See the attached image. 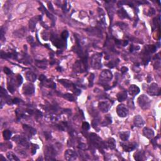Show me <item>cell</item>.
I'll list each match as a JSON object with an SVG mask.
<instances>
[{
    "instance_id": "2e32d148",
    "label": "cell",
    "mask_w": 161,
    "mask_h": 161,
    "mask_svg": "<svg viewBox=\"0 0 161 161\" xmlns=\"http://www.w3.org/2000/svg\"><path fill=\"white\" fill-rule=\"evenodd\" d=\"M52 41L53 44L54 45V46H56V47L59 48V49H61V48H62L63 47H64L65 45V40H64L63 39H57V38H55L54 39H52Z\"/></svg>"
},
{
    "instance_id": "ffe728a7",
    "label": "cell",
    "mask_w": 161,
    "mask_h": 161,
    "mask_svg": "<svg viewBox=\"0 0 161 161\" xmlns=\"http://www.w3.org/2000/svg\"><path fill=\"white\" fill-rule=\"evenodd\" d=\"M40 19V17H34V18H32L31 20H30V22H29V27H30V29H31L32 30H34L35 28V25H36L38 21Z\"/></svg>"
},
{
    "instance_id": "ba28073f",
    "label": "cell",
    "mask_w": 161,
    "mask_h": 161,
    "mask_svg": "<svg viewBox=\"0 0 161 161\" xmlns=\"http://www.w3.org/2000/svg\"><path fill=\"white\" fill-rule=\"evenodd\" d=\"M13 139L18 145L22 146V147L27 148L30 147V143L26 140L23 137H20V136H16Z\"/></svg>"
},
{
    "instance_id": "44dd1931",
    "label": "cell",
    "mask_w": 161,
    "mask_h": 161,
    "mask_svg": "<svg viewBox=\"0 0 161 161\" xmlns=\"http://www.w3.org/2000/svg\"><path fill=\"white\" fill-rule=\"evenodd\" d=\"M59 82L60 83H61L62 84H63L64 86L66 87V88H69V89H71V88H75V86L71 82L69 81L68 80L60 79L59 80Z\"/></svg>"
},
{
    "instance_id": "277c9868",
    "label": "cell",
    "mask_w": 161,
    "mask_h": 161,
    "mask_svg": "<svg viewBox=\"0 0 161 161\" xmlns=\"http://www.w3.org/2000/svg\"><path fill=\"white\" fill-rule=\"evenodd\" d=\"M113 78V74L109 70H104L102 71L101 73L100 74V81L102 83H107V82L110 81Z\"/></svg>"
},
{
    "instance_id": "836d02e7",
    "label": "cell",
    "mask_w": 161,
    "mask_h": 161,
    "mask_svg": "<svg viewBox=\"0 0 161 161\" xmlns=\"http://www.w3.org/2000/svg\"><path fill=\"white\" fill-rule=\"evenodd\" d=\"M68 37H69V33L68 32L66 31V30L64 31L62 33V34H61V38H62L64 40H65V41L67 40Z\"/></svg>"
},
{
    "instance_id": "9a60e30c",
    "label": "cell",
    "mask_w": 161,
    "mask_h": 161,
    "mask_svg": "<svg viewBox=\"0 0 161 161\" xmlns=\"http://www.w3.org/2000/svg\"><path fill=\"white\" fill-rule=\"evenodd\" d=\"M143 135L147 138H152L154 137V131L152 129L149 128H144L143 130Z\"/></svg>"
},
{
    "instance_id": "4dcf8cb0",
    "label": "cell",
    "mask_w": 161,
    "mask_h": 161,
    "mask_svg": "<svg viewBox=\"0 0 161 161\" xmlns=\"http://www.w3.org/2000/svg\"><path fill=\"white\" fill-rule=\"evenodd\" d=\"M47 118L48 120H50L51 121H55L57 120V116L54 115V114H50V115H47Z\"/></svg>"
},
{
    "instance_id": "1f68e13d",
    "label": "cell",
    "mask_w": 161,
    "mask_h": 161,
    "mask_svg": "<svg viewBox=\"0 0 161 161\" xmlns=\"http://www.w3.org/2000/svg\"><path fill=\"white\" fill-rule=\"evenodd\" d=\"M16 78H17V81L18 86H20L22 84V83H23V77H22V76H21V75L18 74L17 76V77H16Z\"/></svg>"
},
{
    "instance_id": "9c48e42d",
    "label": "cell",
    "mask_w": 161,
    "mask_h": 161,
    "mask_svg": "<svg viewBox=\"0 0 161 161\" xmlns=\"http://www.w3.org/2000/svg\"><path fill=\"white\" fill-rule=\"evenodd\" d=\"M125 152H131L133 150L137 147V143L135 142H122L120 143Z\"/></svg>"
},
{
    "instance_id": "7bdbcfd3",
    "label": "cell",
    "mask_w": 161,
    "mask_h": 161,
    "mask_svg": "<svg viewBox=\"0 0 161 161\" xmlns=\"http://www.w3.org/2000/svg\"><path fill=\"white\" fill-rule=\"evenodd\" d=\"M79 148H80L81 149H85L86 148V145L84 143H81V144L79 145Z\"/></svg>"
},
{
    "instance_id": "30bf717a",
    "label": "cell",
    "mask_w": 161,
    "mask_h": 161,
    "mask_svg": "<svg viewBox=\"0 0 161 161\" xmlns=\"http://www.w3.org/2000/svg\"><path fill=\"white\" fill-rule=\"evenodd\" d=\"M23 93L25 95H32L35 93V87L31 83H26L23 87Z\"/></svg>"
},
{
    "instance_id": "d590c367",
    "label": "cell",
    "mask_w": 161,
    "mask_h": 161,
    "mask_svg": "<svg viewBox=\"0 0 161 161\" xmlns=\"http://www.w3.org/2000/svg\"><path fill=\"white\" fill-rule=\"evenodd\" d=\"M33 146H32V155H34L36 153V151L37 148H39V146L37 145L32 144Z\"/></svg>"
},
{
    "instance_id": "7dc6e473",
    "label": "cell",
    "mask_w": 161,
    "mask_h": 161,
    "mask_svg": "<svg viewBox=\"0 0 161 161\" xmlns=\"http://www.w3.org/2000/svg\"><path fill=\"white\" fill-rule=\"evenodd\" d=\"M128 42L127 40H125V41L123 42V46H126L128 44Z\"/></svg>"
},
{
    "instance_id": "83f0119b",
    "label": "cell",
    "mask_w": 161,
    "mask_h": 161,
    "mask_svg": "<svg viewBox=\"0 0 161 161\" xmlns=\"http://www.w3.org/2000/svg\"><path fill=\"white\" fill-rule=\"evenodd\" d=\"M118 13V15L121 18H129L128 15V14L124 9H121L119 10Z\"/></svg>"
},
{
    "instance_id": "74e56055",
    "label": "cell",
    "mask_w": 161,
    "mask_h": 161,
    "mask_svg": "<svg viewBox=\"0 0 161 161\" xmlns=\"http://www.w3.org/2000/svg\"><path fill=\"white\" fill-rule=\"evenodd\" d=\"M3 70H4L5 73L7 75H10L12 73V71L9 68H8V67H4V69Z\"/></svg>"
},
{
    "instance_id": "4316f807",
    "label": "cell",
    "mask_w": 161,
    "mask_h": 161,
    "mask_svg": "<svg viewBox=\"0 0 161 161\" xmlns=\"http://www.w3.org/2000/svg\"><path fill=\"white\" fill-rule=\"evenodd\" d=\"M143 153L141 151L140 152H137L134 154V158L136 160H143Z\"/></svg>"
},
{
    "instance_id": "f546056e",
    "label": "cell",
    "mask_w": 161,
    "mask_h": 161,
    "mask_svg": "<svg viewBox=\"0 0 161 161\" xmlns=\"http://www.w3.org/2000/svg\"><path fill=\"white\" fill-rule=\"evenodd\" d=\"M111 122H112V121H111V118H110V116H106V117L105 118V120L102 123V125H103V126H106V125H108V124L111 123Z\"/></svg>"
},
{
    "instance_id": "e575fe53",
    "label": "cell",
    "mask_w": 161,
    "mask_h": 161,
    "mask_svg": "<svg viewBox=\"0 0 161 161\" xmlns=\"http://www.w3.org/2000/svg\"><path fill=\"white\" fill-rule=\"evenodd\" d=\"M83 128L84 129V130H89V128H90V125L88 123V122H84L83 123V126H82Z\"/></svg>"
},
{
    "instance_id": "6da1fadb",
    "label": "cell",
    "mask_w": 161,
    "mask_h": 161,
    "mask_svg": "<svg viewBox=\"0 0 161 161\" xmlns=\"http://www.w3.org/2000/svg\"><path fill=\"white\" fill-rule=\"evenodd\" d=\"M90 140L91 143L94 145V146H95L97 148L103 152V148L105 147V145H104V142H103L101 140V138L99 137L98 135H97L96 134L93 133H91L90 134Z\"/></svg>"
},
{
    "instance_id": "f6af8a7d",
    "label": "cell",
    "mask_w": 161,
    "mask_h": 161,
    "mask_svg": "<svg viewBox=\"0 0 161 161\" xmlns=\"http://www.w3.org/2000/svg\"><path fill=\"white\" fill-rule=\"evenodd\" d=\"M121 71L122 73H125L128 71V68L126 67H122L121 69Z\"/></svg>"
},
{
    "instance_id": "3957f363",
    "label": "cell",
    "mask_w": 161,
    "mask_h": 161,
    "mask_svg": "<svg viewBox=\"0 0 161 161\" xmlns=\"http://www.w3.org/2000/svg\"><path fill=\"white\" fill-rule=\"evenodd\" d=\"M91 66L94 69H100L101 67V54L94 55L91 58Z\"/></svg>"
},
{
    "instance_id": "cb8c5ba5",
    "label": "cell",
    "mask_w": 161,
    "mask_h": 161,
    "mask_svg": "<svg viewBox=\"0 0 161 161\" xmlns=\"http://www.w3.org/2000/svg\"><path fill=\"white\" fill-rule=\"evenodd\" d=\"M145 51L149 53V54H150V53L152 54V53H154L156 51V50H157V47L153 45H147V47H145Z\"/></svg>"
},
{
    "instance_id": "484cf974",
    "label": "cell",
    "mask_w": 161,
    "mask_h": 161,
    "mask_svg": "<svg viewBox=\"0 0 161 161\" xmlns=\"http://www.w3.org/2000/svg\"><path fill=\"white\" fill-rule=\"evenodd\" d=\"M12 131L9 130H4V131H3V137H4V138L6 140H8L10 139L11 137H12Z\"/></svg>"
},
{
    "instance_id": "ab89813d",
    "label": "cell",
    "mask_w": 161,
    "mask_h": 161,
    "mask_svg": "<svg viewBox=\"0 0 161 161\" xmlns=\"http://www.w3.org/2000/svg\"><path fill=\"white\" fill-rule=\"evenodd\" d=\"M140 49L139 47H135L133 45H131V47H130V52H133L134 50H138Z\"/></svg>"
},
{
    "instance_id": "4fadbf2b",
    "label": "cell",
    "mask_w": 161,
    "mask_h": 161,
    "mask_svg": "<svg viewBox=\"0 0 161 161\" xmlns=\"http://www.w3.org/2000/svg\"><path fill=\"white\" fill-rule=\"evenodd\" d=\"M110 106H111L110 104L106 101H101L98 104V108L103 113L108 112Z\"/></svg>"
},
{
    "instance_id": "60d3db41",
    "label": "cell",
    "mask_w": 161,
    "mask_h": 161,
    "mask_svg": "<svg viewBox=\"0 0 161 161\" xmlns=\"http://www.w3.org/2000/svg\"><path fill=\"white\" fill-rule=\"evenodd\" d=\"M22 101V100L20 99H18V98H15V99H13V100H12V103H14V104H18V103H20V102Z\"/></svg>"
},
{
    "instance_id": "7a4b0ae2",
    "label": "cell",
    "mask_w": 161,
    "mask_h": 161,
    "mask_svg": "<svg viewBox=\"0 0 161 161\" xmlns=\"http://www.w3.org/2000/svg\"><path fill=\"white\" fill-rule=\"evenodd\" d=\"M137 101H138V103L139 104L140 107L143 110H147L150 106V99L145 94H142L140 96L138 97Z\"/></svg>"
},
{
    "instance_id": "bcb514c9",
    "label": "cell",
    "mask_w": 161,
    "mask_h": 161,
    "mask_svg": "<svg viewBox=\"0 0 161 161\" xmlns=\"http://www.w3.org/2000/svg\"><path fill=\"white\" fill-rule=\"evenodd\" d=\"M49 9H50V10H52V11L54 10V8H53L52 5V4L50 3H49Z\"/></svg>"
},
{
    "instance_id": "7402d4cb",
    "label": "cell",
    "mask_w": 161,
    "mask_h": 161,
    "mask_svg": "<svg viewBox=\"0 0 161 161\" xmlns=\"http://www.w3.org/2000/svg\"><path fill=\"white\" fill-rule=\"evenodd\" d=\"M117 98L119 102H122L127 98V93L126 91L120 92L117 94Z\"/></svg>"
},
{
    "instance_id": "5bb4252c",
    "label": "cell",
    "mask_w": 161,
    "mask_h": 161,
    "mask_svg": "<svg viewBox=\"0 0 161 161\" xmlns=\"http://www.w3.org/2000/svg\"><path fill=\"white\" fill-rule=\"evenodd\" d=\"M140 88L137 86L134 85V84L130 86L128 88L129 94L131 96H135L137 95L140 93Z\"/></svg>"
},
{
    "instance_id": "f1b7e54d",
    "label": "cell",
    "mask_w": 161,
    "mask_h": 161,
    "mask_svg": "<svg viewBox=\"0 0 161 161\" xmlns=\"http://www.w3.org/2000/svg\"><path fill=\"white\" fill-rule=\"evenodd\" d=\"M64 98L65 99H67L69 101H74V97L72 95V94H70V93H66L64 95Z\"/></svg>"
},
{
    "instance_id": "8d00e7d4",
    "label": "cell",
    "mask_w": 161,
    "mask_h": 161,
    "mask_svg": "<svg viewBox=\"0 0 161 161\" xmlns=\"http://www.w3.org/2000/svg\"><path fill=\"white\" fill-rule=\"evenodd\" d=\"M8 89L9 90V91L11 93H13L15 91V86H13L10 85V84H8Z\"/></svg>"
},
{
    "instance_id": "b9f144b4",
    "label": "cell",
    "mask_w": 161,
    "mask_h": 161,
    "mask_svg": "<svg viewBox=\"0 0 161 161\" xmlns=\"http://www.w3.org/2000/svg\"><path fill=\"white\" fill-rule=\"evenodd\" d=\"M155 10L153 8H150L149 10V12H148V15H149V16L150 15H154L155 14Z\"/></svg>"
},
{
    "instance_id": "c3c4849f",
    "label": "cell",
    "mask_w": 161,
    "mask_h": 161,
    "mask_svg": "<svg viewBox=\"0 0 161 161\" xmlns=\"http://www.w3.org/2000/svg\"><path fill=\"white\" fill-rule=\"evenodd\" d=\"M3 160V161L6 160L5 158H4V157H3V156L2 155H1V156H0V160Z\"/></svg>"
},
{
    "instance_id": "5b68a950",
    "label": "cell",
    "mask_w": 161,
    "mask_h": 161,
    "mask_svg": "<svg viewBox=\"0 0 161 161\" xmlns=\"http://www.w3.org/2000/svg\"><path fill=\"white\" fill-rule=\"evenodd\" d=\"M56 151L52 146H48L45 149V155L46 160H55L54 157L56 155Z\"/></svg>"
},
{
    "instance_id": "e0dca14e",
    "label": "cell",
    "mask_w": 161,
    "mask_h": 161,
    "mask_svg": "<svg viewBox=\"0 0 161 161\" xmlns=\"http://www.w3.org/2000/svg\"><path fill=\"white\" fill-rule=\"evenodd\" d=\"M23 129H24L25 131H26V132L27 133L30 137H32V136L36 134L37 133L36 130H35L34 128L32 127V126H29V125H23Z\"/></svg>"
},
{
    "instance_id": "ee69618b",
    "label": "cell",
    "mask_w": 161,
    "mask_h": 161,
    "mask_svg": "<svg viewBox=\"0 0 161 161\" xmlns=\"http://www.w3.org/2000/svg\"><path fill=\"white\" fill-rule=\"evenodd\" d=\"M45 79H46V77H45L44 75H41V76H40V77H39V80L42 82L44 81L45 80Z\"/></svg>"
},
{
    "instance_id": "f35d334b",
    "label": "cell",
    "mask_w": 161,
    "mask_h": 161,
    "mask_svg": "<svg viewBox=\"0 0 161 161\" xmlns=\"http://www.w3.org/2000/svg\"><path fill=\"white\" fill-rule=\"evenodd\" d=\"M94 75L93 74H91L90 75V77H89V86H92V85H93V79H94Z\"/></svg>"
},
{
    "instance_id": "d4e9b609",
    "label": "cell",
    "mask_w": 161,
    "mask_h": 161,
    "mask_svg": "<svg viewBox=\"0 0 161 161\" xmlns=\"http://www.w3.org/2000/svg\"><path fill=\"white\" fill-rule=\"evenodd\" d=\"M7 158L10 160L12 161H18L19 160V158L17 157V156H16V155H15L13 152H9L7 153Z\"/></svg>"
},
{
    "instance_id": "d6986e66",
    "label": "cell",
    "mask_w": 161,
    "mask_h": 161,
    "mask_svg": "<svg viewBox=\"0 0 161 161\" xmlns=\"http://www.w3.org/2000/svg\"><path fill=\"white\" fill-rule=\"evenodd\" d=\"M26 78H27V79L29 81L34 83V82H35V81H36L37 76L36 75H35L34 72H32V71H28V72L26 73Z\"/></svg>"
},
{
    "instance_id": "d6a6232c",
    "label": "cell",
    "mask_w": 161,
    "mask_h": 161,
    "mask_svg": "<svg viewBox=\"0 0 161 161\" xmlns=\"http://www.w3.org/2000/svg\"><path fill=\"white\" fill-rule=\"evenodd\" d=\"M37 66L38 67H41V68H45V66H46V61H37Z\"/></svg>"
},
{
    "instance_id": "8fae6325",
    "label": "cell",
    "mask_w": 161,
    "mask_h": 161,
    "mask_svg": "<svg viewBox=\"0 0 161 161\" xmlns=\"http://www.w3.org/2000/svg\"><path fill=\"white\" fill-rule=\"evenodd\" d=\"M65 158L67 160L69 161H72L75 160L77 157V154L74 150H73L69 149L65 152Z\"/></svg>"
},
{
    "instance_id": "ac0fdd59",
    "label": "cell",
    "mask_w": 161,
    "mask_h": 161,
    "mask_svg": "<svg viewBox=\"0 0 161 161\" xmlns=\"http://www.w3.org/2000/svg\"><path fill=\"white\" fill-rule=\"evenodd\" d=\"M104 145H105V147H108L110 149H114L116 147L115 140L113 138H109L106 142H104Z\"/></svg>"
},
{
    "instance_id": "7c38bea8",
    "label": "cell",
    "mask_w": 161,
    "mask_h": 161,
    "mask_svg": "<svg viewBox=\"0 0 161 161\" xmlns=\"http://www.w3.org/2000/svg\"><path fill=\"white\" fill-rule=\"evenodd\" d=\"M133 123L135 126L139 128L142 127L145 124L144 120L142 118V116H140V115H137L134 117Z\"/></svg>"
},
{
    "instance_id": "52a82bcc",
    "label": "cell",
    "mask_w": 161,
    "mask_h": 161,
    "mask_svg": "<svg viewBox=\"0 0 161 161\" xmlns=\"http://www.w3.org/2000/svg\"><path fill=\"white\" fill-rule=\"evenodd\" d=\"M116 113L120 117H126L128 114V108L124 104H119L116 108Z\"/></svg>"
},
{
    "instance_id": "8992f818",
    "label": "cell",
    "mask_w": 161,
    "mask_h": 161,
    "mask_svg": "<svg viewBox=\"0 0 161 161\" xmlns=\"http://www.w3.org/2000/svg\"><path fill=\"white\" fill-rule=\"evenodd\" d=\"M147 92H148V94H150V96H159L160 94V90L159 87H158V86L156 83H152V84H151L148 88Z\"/></svg>"
},
{
    "instance_id": "603a6c76",
    "label": "cell",
    "mask_w": 161,
    "mask_h": 161,
    "mask_svg": "<svg viewBox=\"0 0 161 161\" xmlns=\"http://www.w3.org/2000/svg\"><path fill=\"white\" fill-rule=\"evenodd\" d=\"M130 131H121L120 133V137L121 140L123 142L127 140L130 137Z\"/></svg>"
}]
</instances>
